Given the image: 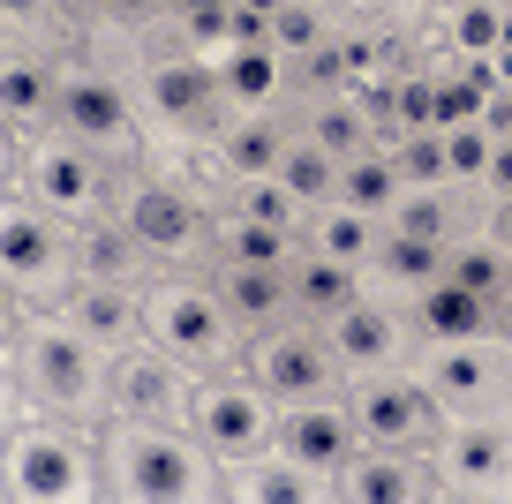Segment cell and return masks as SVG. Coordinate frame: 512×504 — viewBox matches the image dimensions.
I'll use <instances>...</instances> for the list:
<instances>
[{
	"label": "cell",
	"instance_id": "obj_1",
	"mask_svg": "<svg viewBox=\"0 0 512 504\" xmlns=\"http://www.w3.org/2000/svg\"><path fill=\"white\" fill-rule=\"evenodd\" d=\"M98 467L113 504H211L219 459L196 444V429L166 422H98Z\"/></svg>",
	"mask_w": 512,
	"mask_h": 504
},
{
	"label": "cell",
	"instance_id": "obj_2",
	"mask_svg": "<svg viewBox=\"0 0 512 504\" xmlns=\"http://www.w3.org/2000/svg\"><path fill=\"white\" fill-rule=\"evenodd\" d=\"M8 377L31 392L38 414L61 422H106V347L83 324H68L61 309H31L23 339L8 347Z\"/></svg>",
	"mask_w": 512,
	"mask_h": 504
},
{
	"label": "cell",
	"instance_id": "obj_3",
	"mask_svg": "<svg viewBox=\"0 0 512 504\" xmlns=\"http://www.w3.org/2000/svg\"><path fill=\"white\" fill-rule=\"evenodd\" d=\"M0 474H8V497H16V504H98V497H106L98 429L91 422H61V414L8 422Z\"/></svg>",
	"mask_w": 512,
	"mask_h": 504
},
{
	"label": "cell",
	"instance_id": "obj_4",
	"mask_svg": "<svg viewBox=\"0 0 512 504\" xmlns=\"http://www.w3.org/2000/svg\"><path fill=\"white\" fill-rule=\"evenodd\" d=\"M144 331L159 339L166 354H181L196 377H226V369H241L234 316L219 309L211 279H189L181 264H166V271H151V279H144Z\"/></svg>",
	"mask_w": 512,
	"mask_h": 504
},
{
	"label": "cell",
	"instance_id": "obj_5",
	"mask_svg": "<svg viewBox=\"0 0 512 504\" xmlns=\"http://www.w3.org/2000/svg\"><path fill=\"white\" fill-rule=\"evenodd\" d=\"M8 166H16V181L8 189L38 196L46 211H61V219H98V211H113V196H121V158L91 151V143L61 136V128H38L31 136V158H23V136H8Z\"/></svg>",
	"mask_w": 512,
	"mask_h": 504
},
{
	"label": "cell",
	"instance_id": "obj_6",
	"mask_svg": "<svg viewBox=\"0 0 512 504\" xmlns=\"http://www.w3.org/2000/svg\"><path fill=\"white\" fill-rule=\"evenodd\" d=\"M68 279H76V219L8 189V204H0V286H8V301L53 309L68 294Z\"/></svg>",
	"mask_w": 512,
	"mask_h": 504
},
{
	"label": "cell",
	"instance_id": "obj_7",
	"mask_svg": "<svg viewBox=\"0 0 512 504\" xmlns=\"http://www.w3.org/2000/svg\"><path fill=\"white\" fill-rule=\"evenodd\" d=\"M415 377L430 384V399L445 407V422L467 414H512V339L505 331H475V339H430L407 354Z\"/></svg>",
	"mask_w": 512,
	"mask_h": 504
},
{
	"label": "cell",
	"instance_id": "obj_8",
	"mask_svg": "<svg viewBox=\"0 0 512 504\" xmlns=\"http://www.w3.org/2000/svg\"><path fill=\"white\" fill-rule=\"evenodd\" d=\"M422 459H430L437 504H512V414L445 422Z\"/></svg>",
	"mask_w": 512,
	"mask_h": 504
},
{
	"label": "cell",
	"instance_id": "obj_9",
	"mask_svg": "<svg viewBox=\"0 0 512 504\" xmlns=\"http://www.w3.org/2000/svg\"><path fill=\"white\" fill-rule=\"evenodd\" d=\"M354 407V429H362V444H377V452H430L437 429H445V407L430 399V384L415 377V362H392V369H362V377L339 384Z\"/></svg>",
	"mask_w": 512,
	"mask_h": 504
},
{
	"label": "cell",
	"instance_id": "obj_10",
	"mask_svg": "<svg viewBox=\"0 0 512 504\" xmlns=\"http://www.w3.org/2000/svg\"><path fill=\"white\" fill-rule=\"evenodd\" d=\"M196 384H204V377L144 331V339H128V347L106 354V422H166V429H189Z\"/></svg>",
	"mask_w": 512,
	"mask_h": 504
},
{
	"label": "cell",
	"instance_id": "obj_11",
	"mask_svg": "<svg viewBox=\"0 0 512 504\" xmlns=\"http://www.w3.org/2000/svg\"><path fill=\"white\" fill-rule=\"evenodd\" d=\"M241 369H249V377L264 384L279 407L332 399L339 384H347V369H339V354H332V331H324V324H302V316H287V324L241 339Z\"/></svg>",
	"mask_w": 512,
	"mask_h": 504
},
{
	"label": "cell",
	"instance_id": "obj_12",
	"mask_svg": "<svg viewBox=\"0 0 512 504\" xmlns=\"http://www.w3.org/2000/svg\"><path fill=\"white\" fill-rule=\"evenodd\" d=\"M279 414H287V407H279V399L264 392L249 369H226V377H204V384H196L189 429H196V444L226 467V459L272 452V444H279Z\"/></svg>",
	"mask_w": 512,
	"mask_h": 504
},
{
	"label": "cell",
	"instance_id": "obj_13",
	"mask_svg": "<svg viewBox=\"0 0 512 504\" xmlns=\"http://www.w3.org/2000/svg\"><path fill=\"white\" fill-rule=\"evenodd\" d=\"M136 98H144V128H166L181 143H211L226 121V91L211 76L204 53H144V76H136Z\"/></svg>",
	"mask_w": 512,
	"mask_h": 504
},
{
	"label": "cell",
	"instance_id": "obj_14",
	"mask_svg": "<svg viewBox=\"0 0 512 504\" xmlns=\"http://www.w3.org/2000/svg\"><path fill=\"white\" fill-rule=\"evenodd\" d=\"M53 128L106 151V158H121V166H136V151H144V98L128 91L113 68H61Z\"/></svg>",
	"mask_w": 512,
	"mask_h": 504
},
{
	"label": "cell",
	"instance_id": "obj_15",
	"mask_svg": "<svg viewBox=\"0 0 512 504\" xmlns=\"http://www.w3.org/2000/svg\"><path fill=\"white\" fill-rule=\"evenodd\" d=\"M113 211L128 219V234L151 249V264H196L211 249V211L196 204L181 181H159V174H121V196Z\"/></svg>",
	"mask_w": 512,
	"mask_h": 504
},
{
	"label": "cell",
	"instance_id": "obj_16",
	"mask_svg": "<svg viewBox=\"0 0 512 504\" xmlns=\"http://www.w3.org/2000/svg\"><path fill=\"white\" fill-rule=\"evenodd\" d=\"M332 354L347 377H362V369H392L415 354V324H407V301H384V294H362L354 309H339L332 324Z\"/></svg>",
	"mask_w": 512,
	"mask_h": 504
},
{
	"label": "cell",
	"instance_id": "obj_17",
	"mask_svg": "<svg viewBox=\"0 0 512 504\" xmlns=\"http://www.w3.org/2000/svg\"><path fill=\"white\" fill-rule=\"evenodd\" d=\"M279 452H287L294 467H309V474H324V482H332V474L347 467L354 452H362V429H354L347 392H332V399H302V407L279 414Z\"/></svg>",
	"mask_w": 512,
	"mask_h": 504
},
{
	"label": "cell",
	"instance_id": "obj_18",
	"mask_svg": "<svg viewBox=\"0 0 512 504\" xmlns=\"http://www.w3.org/2000/svg\"><path fill=\"white\" fill-rule=\"evenodd\" d=\"M211 294H219V309L234 316L241 339H256V331H272L294 316L287 301V264H241V256H211Z\"/></svg>",
	"mask_w": 512,
	"mask_h": 504
},
{
	"label": "cell",
	"instance_id": "obj_19",
	"mask_svg": "<svg viewBox=\"0 0 512 504\" xmlns=\"http://www.w3.org/2000/svg\"><path fill=\"white\" fill-rule=\"evenodd\" d=\"M332 497H347V504H437V482H430V459L362 444V452L332 474Z\"/></svg>",
	"mask_w": 512,
	"mask_h": 504
},
{
	"label": "cell",
	"instance_id": "obj_20",
	"mask_svg": "<svg viewBox=\"0 0 512 504\" xmlns=\"http://www.w3.org/2000/svg\"><path fill=\"white\" fill-rule=\"evenodd\" d=\"M68 324H83L98 347H128V339H144V286L136 279H68V294L53 301Z\"/></svg>",
	"mask_w": 512,
	"mask_h": 504
},
{
	"label": "cell",
	"instance_id": "obj_21",
	"mask_svg": "<svg viewBox=\"0 0 512 504\" xmlns=\"http://www.w3.org/2000/svg\"><path fill=\"white\" fill-rule=\"evenodd\" d=\"M332 497V482L309 467H294L287 452H256V459H226L219 467V504H317Z\"/></svg>",
	"mask_w": 512,
	"mask_h": 504
},
{
	"label": "cell",
	"instance_id": "obj_22",
	"mask_svg": "<svg viewBox=\"0 0 512 504\" xmlns=\"http://www.w3.org/2000/svg\"><path fill=\"white\" fill-rule=\"evenodd\" d=\"M362 294H369L362 264H339V256L309 249V241L287 256V301H294V316H302V324H332V316L354 309Z\"/></svg>",
	"mask_w": 512,
	"mask_h": 504
},
{
	"label": "cell",
	"instance_id": "obj_23",
	"mask_svg": "<svg viewBox=\"0 0 512 504\" xmlns=\"http://www.w3.org/2000/svg\"><path fill=\"white\" fill-rule=\"evenodd\" d=\"M294 128L279 121L272 106H241L219 121V136H211V151H219V174L226 181H249V174H279V151H287Z\"/></svg>",
	"mask_w": 512,
	"mask_h": 504
},
{
	"label": "cell",
	"instance_id": "obj_24",
	"mask_svg": "<svg viewBox=\"0 0 512 504\" xmlns=\"http://www.w3.org/2000/svg\"><path fill=\"white\" fill-rule=\"evenodd\" d=\"M445 249H452V241H415V234H392V226H384L377 256L362 264L369 294H384V301H415V294H430V286L445 279Z\"/></svg>",
	"mask_w": 512,
	"mask_h": 504
},
{
	"label": "cell",
	"instance_id": "obj_25",
	"mask_svg": "<svg viewBox=\"0 0 512 504\" xmlns=\"http://www.w3.org/2000/svg\"><path fill=\"white\" fill-rule=\"evenodd\" d=\"M53 106H61V68L38 46H8V68H0V113H8V136L23 128H53Z\"/></svg>",
	"mask_w": 512,
	"mask_h": 504
},
{
	"label": "cell",
	"instance_id": "obj_26",
	"mask_svg": "<svg viewBox=\"0 0 512 504\" xmlns=\"http://www.w3.org/2000/svg\"><path fill=\"white\" fill-rule=\"evenodd\" d=\"M151 249L128 234L121 211H98V219H76V279H151Z\"/></svg>",
	"mask_w": 512,
	"mask_h": 504
},
{
	"label": "cell",
	"instance_id": "obj_27",
	"mask_svg": "<svg viewBox=\"0 0 512 504\" xmlns=\"http://www.w3.org/2000/svg\"><path fill=\"white\" fill-rule=\"evenodd\" d=\"M407 324H415V347H430V339H475V331H497V301L437 279L430 294L407 301Z\"/></svg>",
	"mask_w": 512,
	"mask_h": 504
},
{
	"label": "cell",
	"instance_id": "obj_28",
	"mask_svg": "<svg viewBox=\"0 0 512 504\" xmlns=\"http://www.w3.org/2000/svg\"><path fill=\"white\" fill-rule=\"evenodd\" d=\"M384 226H392V234H415V241H460V234H475V226H467V204H460V181H430V189L407 181V189L392 196V211H384Z\"/></svg>",
	"mask_w": 512,
	"mask_h": 504
},
{
	"label": "cell",
	"instance_id": "obj_29",
	"mask_svg": "<svg viewBox=\"0 0 512 504\" xmlns=\"http://www.w3.org/2000/svg\"><path fill=\"white\" fill-rule=\"evenodd\" d=\"M302 241L309 249H324V256H339V264H369L377 256V241H384V219L377 211H354V204H324V211H309V226H302Z\"/></svg>",
	"mask_w": 512,
	"mask_h": 504
},
{
	"label": "cell",
	"instance_id": "obj_30",
	"mask_svg": "<svg viewBox=\"0 0 512 504\" xmlns=\"http://www.w3.org/2000/svg\"><path fill=\"white\" fill-rule=\"evenodd\" d=\"M445 279L467 286V294H482V301H505L512 294V249H497V241L475 226V234H460L445 249Z\"/></svg>",
	"mask_w": 512,
	"mask_h": 504
},
{
	"label": "cell",
	"instance_id": "obj_31",
	"mask_svg": "<svg viewBox=\"0 0 512 504\" xmlns=\"http://www.w3.org/2000/svg\"><path fill=\"white\" fill-rule=\"evenodd\" d=\"M279 181H287V189L302 196L309 211H324V204L339 196V158L324 151V143L309 136V128H294V136H287V151H279Z\"/></svg>",
	"mask_w": 512,
	"mask_h": 504
},
{
	"label": "cell",
	"instance_id": "obj_32",
	"mask_svg": "<svg viewBox=\"0 0 512 504\" xmlns=\"http://www.w3.org/2000/svg\"><path fill=\"white\" fill-rule=\"evenodd\" d=\"M400 189H407V181H400V166H392V151H384V143H369V151L339 158V204L377 211V219H384Z\"/></svg>",
	"mask_w": 512,
	"mask_h": 504
},
{
	"label": "cell",
	"instance_id": "obj_33",
	"mask_svg": "<svg viewBox=\"0 0 512 504\" xmlns=\"http://www.w3.org/2000/svg\"><path fill=\"white\" fill-rule=\"evenodd\" d=\"M211 249H219V256H241V264H287V256L302 249V234L234 219V211H211Z\"/></svg>",
	"mask_w": 512,
	"mask_h": 504
},
{
	"label": "cell",
	"instance_id": "obj_34",
	"mask_svg": "<svg viewBox=\"0 0 512 504\" xmlns=\"http://www.w3.org/2000/svg\"><path fill=\"white\" fill-rule=\"evenodd\" d=\"M166 16H174V31H181V46H189V53H219V46H234L241 0H174Z\"/></svg>",
	"mask_w": 512,
	"mask_h": 504
},
{
	"label": "cell",
	"instance_id": "obj_35",
	"mask_svg": "<svg viewBox=\"0 0 512 504\" xmlns=\"http://www.w3.org/2000/svg\"><path fill=\"white\" fill-rule=\"evenodd\" d=\"M302 128H309V136H317L332 158H354V151H369V143H377V128H369L362 113L347 106V98H324V106H309Z\"/></svg>",
	"mask_w": 512,
	"mask_h": 504
},
{
	"label": "cell",
	"instance_id": "obj_36",
	"mask_svg": "<svg viewBox=\"0 0 512 504\" xmlns=\"http://www.w3.org/2000/svg\"><path fill=\"white\" fill-rule=\"evenodd\" d=\"M490 151H497V136L482 121H460V128H445V158H452V181H475L482 189V174H490Z\"/></svg>",
	"mask_w": 512,
	"mask_h": 504
},
{
	"label": "cell",
	"instance_id": "obj_37",
	"mask_svg": "<svg viewBox=\"0 0 512 504\" xmlns=\"http://www.w3.org/2000/svg\"><path fill=\"white\" fill-rule=\"evenodd\" d=\"M309 46H324V38H317V16L287 0V8L272 16V53H309Z\"/></svg>",
	"mask_w": 512,
	"mask_h": 504
},
{
	"label": "cell",
	"instance_id": "obj_38",
	"mask_svg": "<svg viewBox=\"0 0 512 504\" xmlns=\"http://www.w3.org/2000/svg\"><path fill=\"white\" fill-rule=\"evenodd\" d=\"M0 23H8V46H31L38 23H53V0H0Z\"/></svg>",
	"mask_w": 512,
	"mask_h": 504
},
{
	"label": "cell",
	"instance_id": "obj_39",
	"mask_svg": "<svg viewBox=\"0 0 512 504\" xmlns=\"http://www.w3.org/2000/svg\"><path fill=\"white\" fill-rule=\"evenodd\" d=\"M106 8V23H121V31H144V23H159L174 0H98Z\"/></svg>",
	"mask_w": 512,
	"mask_h": 504
},
{
	"label": "cell",
	"instance_id": "obj_40",
	"mask_svg": "<svg viewBox=\"0 0 512 504\" xmlns=\"http://www.w3.org/2000/svg\"><path fill=\"white\" fill-rule=\"evenodd\" d=\"M482 189H490V196H512V136H497V151H490V174H482Z\"/></svg>",
	"mask_w": 512,
	"mask_h": 504
},
{
	"label": "cell",
	"instance_id": "obj_41",
	"mask_svg": "<svg viewBox=\"0 0 512 504\" xmlns=\"http://www.w3.org/2000/svg\"><path fill=\"white\" fill-rule=\"evenodd\" d=\"M482 234H490L497 249H512V196H490V219H482Z\"/></svg>",
	"mask_w": 512,
	"mask_h": 504
},
{
	"label": "cell",
	"instance_id": "obj_42",
	"mask_svg": "<svg viewBox=\"0 0 512 504\" xmlns=\"http://www.w3.org/2000/svg\"><path fill=\"white\" fill-rule=\"evenodd\" d=\"M302 76H309V83H332V76H339V53H332V46H309V53H302Z\"/></svg>",
	"mask_w": 512,
	"mask_h": 504
},
{
	"label": "cell",
	"instance_id": "obj_43",
	"mask_svg": "<svg viewBox=\"0 0 512 504\" xmlns=\"http://www.w3.org/2000/svg\"><path fill=\"white\" fill-rule=\"evenodd\" d=\"M482 128H490V136H512V98H490V106H482Z\"/></svg>",
	"mask_w": 512,
	"mask_h": 504
},
{
	"label": "cell",
	"instance_id": "obj_44",
	"mask_svg": "<svg viewBox=\"0 0 512 504\" xmlns=\"http://www.w3.org/2000/svg\"><path fill=\"white\" fill-rule=\"evenodd\" d=\"M53 16L61 23H91V16H106V8H98V0H53Z\"/></svg>",
	"mask_w": 512,
	"mask_h": 504
},
{
	"label": "cell",
	"instance_id": "obj_45",
	"mask_svg": "<svg viewBox=\"0 0 512 504\" xmlns=\"http://www.w3.org/2000/svg\"><path fill=\"white\" fill-rule=\"evenodd\" d=\"M241 8H249V16H279V8H287V0H241Z\"/></svg>",
	"mask_w": 512,
	"mask_h": 504
},
{
	"label": "cell",
	"instance_id": "obj_46",
	"mask_svg": "<svg viewBox=\"0 0 512 504\" xmlns=\"http://www.w3.org/2000/svg\"><path fill=\"white\" fill-rule=\"evenodd\" d=\"M497 331H505V339H512V294L497 301Z\"/></svg>",
	"mask_w": 512,
	"mask_h": 504
}]
</instances>
